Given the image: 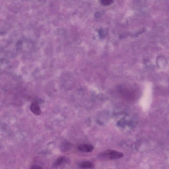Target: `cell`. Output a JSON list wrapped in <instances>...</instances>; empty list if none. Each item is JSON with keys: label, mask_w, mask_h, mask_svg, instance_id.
Returning a JSON list of instances; mask_svg holds the SVG:
<instances>
[{"label": "cell", "mask_w": 169, "mask_h": 169, "mask_svg": "<svg viewBox=\"0 0 169 169\" xmlns=\"http://www.w3.org/2000/svg\"><path fill=\"white\" fill-rule=\"evenodd\" d=\"M124 154L121 152L112 149L106 150L101 153L99 157L106 160H115L123 158Z\"/></svg>", "instance_id": "6da1fadb"}, {"label": "cell", "mask_w": 169, "mask_h": 169, "mask_svg": "<svg viewBox=\"0 0 169 169\" xmlns=\"http://www.w3.org/2000/svg\"><path fill=\"white\" fill-rule=\"evenodd\" d=\"M30 109L36 115H39L41 113V110L37 101H34L30 106Z\"/></svg>", "instance_id": "7a4b0ae2"}, {"label": "cell", "mask_w": 169, "mask_h": 169, "mask_svg": "<svg viewBox=\"0 0 169 169\" xmlns=\"http://www.w3.org/2000/svg\"><path fill=\"white\" fill-rule=\"evenodd\" d=\"M94 147L92 145L88 144H82L79 145L78 150L84 153H89L93 151Z\"/></svg>", "instance_id": "3957f363"}, {"label": "cell", "mask_w": 169, "mask_h": 169, "mask_svg": "<svg viewBox=\"0 0 169 169\" xmlns=\"http://www.w3.org/2000/svg\"><path fill=\"white\" fill-rule=\"evenodd\" d=\"M72 147V144L67 141H64L61 144L60 149L62 152H66L70 150Z\"/></svg>", "instance_id": "277c9868"}, {"label": "cell", "mask_w": 169, "mask_h": 169, "mask_svg": "<svg viewBox=\"0 0 169 169\" xmlns=\"http://www.w3.org/2000/svg\"><path fill=\"white\" fill-rule=\"evenodd\" d=\"M79 166L80 167L83 168H93L94 165L92 162L86 161L80 163Z\"/></svg>", "instance_id": "5b68a950"}, {"label": "cell", "mask_w": 169, "mask_h": 169, "mask_svg": "<svg viewBox=\"0 0 169 169\" xmlns=\"http://www.w3.org/2000/svg\"><path fill=\"white\" fill-rule=\"evenodd\" d=\"M66 161V158L63 157H60L57 158L53 163L52 166L56 167L59 166Z\"/></svg>", "instance_id": "8992f818"}, {"label": "cell", "mask_w": 169, "mask_h": 169, "mask_svg": "<svg viewBox=\"0 0 169 169\" xmlns=\"http://www.w3.org/2000/svg\"><path fill=\"white\" fill-rule=\"evenodd\" d=\"M113 0H100V2L103 5L108 6L112 4Z\"/></svg>", "instance_id": "52a82bcc"}, {"label": "cell", "mask_w": 169, "mask_h": 169, "mask_svg": "<svg viewBox=\"0 0 169 169\" xmlns=\"http://www.w3.org/2000/svg\"><path fill=\"white\" fill-rule=\"evenodd\" d=\"M30 168L33 169H40L42 168L41 167L39 166V165H34L32 166L31 168Z\"/></svg>", "instance_id": "ba28073f"}]
</instances>
